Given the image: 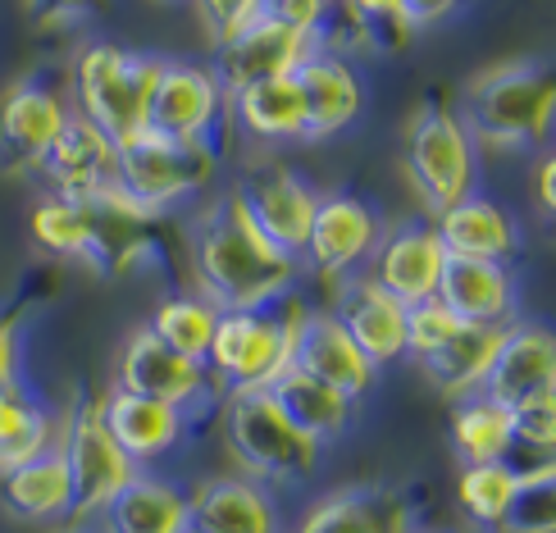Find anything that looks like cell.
Wrapping results in <instances>:
<instances>
[{
    "instance_id": "cell-9",
    "label": "cell",
    "mask_w": 556,
    "mask_h": 533,
    "mask_svg": "<svg viewBox=\"0 0 556 533\" xmlns=\"http://www.w3.org/2000/svg\"><path fill=\"white\" fill-rule=\"evenodd\" d=\"M68 114H74V105L64 101L55 83L37 74L10 83L0 91V174L5 178L41 174V160L55 147Z\"/></svg>"
},
{
    "instance_id": "cell-3",
    "label": "cell",
    "mask_w": 556,
    "mask_h": 533,
    "mask_svg": "<svg viewBox=\"0 0 556 533\" xmlns=\"http://www.w3.org/2000/svg\"><path fill=\"white\" fill-rule=\"evenodd\" d=\"M311 306L296 292L269 310H219L211 352H205V375H211L219 397L265 392L283 369H292L296 333Z\"/></svg>"
},
{
    "instance_id": "cell-40",
    "label": "cell",
    "mask_w": 556,
    "mask_h": 533,
    "mask_svg": "<svg viewBox=\"0 0 556 533\" xmlns=\"http://www.w3.org/2000/svg\"><path fill=\"white\" fill-rule=\"evenodd\" d=\"M197 18H201V33L211 46H219L233 28H242L247 18H256L265 0H192Z\"/></svg>"
},
{
    "instance_id": "cell-10",
    "label": "cell",
    "mask_w": 556,
    "mask_h": 533,
    "mask_svg": "<svg viewBox=\"0 0 556 533\" xmlns=\"http://www.w3.org/2000/svg\"><path fill=\"white\" fill-rule=\"evenodd\" d=\"M319 46H324L319 37H306V33H296V28H288V23H278L269 14H256L215 46L211 68H215L219 87L233 97V91H242V87L296 74Z\"/></svg>"
},
{
    "instance_id": "cell-33",
    "label": "cell",
    "mask_w": 556,
    "mask_h": 533,
    "mask_svg": "<svg viewBox=\"0 0 556 533\" xmlns=\"http://www.w3.org/2000/svg\"><path fill=\"white\" fill-rule=\"evenodd\" d=\"M215 323H219V306L205 301L201 292H174L155 306L147 329L169 346V352L188 356V360H201L205 365V352H211V338H215Z\"/></svg>"
},
{
    "instance_id": "cell-27",
    "label": "cell",
    "mask_w": 556,
    "mask_h": 533,
    "mask_svg": "<svg viewBox=\"0 0 556 533\" xmlns=\"http://www.w3.org/2000/svg\"><path fill=\"white\" fill-rule=\"evenodd\" d=\"M0 511L23 524H68L74 520V479L60 447L41 452L28 466L0 474Z\"/></svg>"
},
{
    "instance_id": "cell-15",
    "label": "cell",
    "mask_w": 556,
    "mask_h": 533,
    "mask_svg": "<svg viewBox=\"0 0 556 533\" xmlns=\"http://www.w3.org/2000/svg\"><path fill=\"white\" fill-rule=\"evenodd\" d=\"M479 397H489L506 410L556 397V342L543 323H520V319L506 323Z\"/></svg>"
},
{
    "instance_id": "cell-42",
    "label": "cell",
    "mask_w": 556,
    "mask_h": 533,
    "mask_svg": "<svg viewBox=\"0 0 556 533\" xmlns=\"http://www.w3.org/2000/svg\"><path fill=\"white\" fill-rule=\"evenodd\" d=\"M406 5V18H410V28L420 33V28H433V23H443L447 14H456L466 0H402Z\"/></svg>"
},
{
    "instance_id": "cell-19",
    "label": "cell",
    "mask_w": 556,
    "mask_h": 533,
    "mask_svg": "<svg viewBox=\"0 0 556 533\" xmlns=\"http://www.w3.org/2000/svg\"><path fill=\"white\" fill-rule=\"evenodd\" d=\"M41 178L51 182V196L64 201H97L119 188V169H114V142L91 128L83 114H68L55 147L41 160Z\"/></svg>"
},
{
    "instance_id": "cell-26",
    "label": "cell",
    "mask_w": 556,
    "mask_h": 533,
    "mask_svg": "<svg viewBox=\"0 0 556 533\" xmlns=\"http://www.w3.org/2000/svg\"><path fill=\"white\" fill-rule=\"evenodd\" d=\"M91 524L101 533H188V488L169 474L137 470Z\"/></svg>"
},
{
    "instance_id": "cell-18",
    "label": "cell",
    "mask_w": 556,
    "mask_h": 533,
    "mask_svg": "<svg viewBox=\"0 0 556 533\" xmlns=\"http://www.w3.org/2000/svg\"><path fill=\"white\" fill-rule=\"evenodd\" d=\"M188 533H283V511L265 483L211 474L188 493Z\"/></svg>"
},
{
    "instance_id": "cell-30",
    "label": "cell",
    "mask_w": 556,
    "mask_h": 533,
    "mask_svg": "<svg viewBox=\"0 0 556 533\" xmlns=\"http://www.w3.org/2000/svg\"><path fill=\"white\" fill-rule=\"evenodd\" d=\"M228 119L256 142H306V101L296 78H269L228 97Z\"/></svg>"
},
{
    "instance_id": "cell-31",
    "label": "cell",
    "mask_w": 556,
    "mask_h": 533,
    "mask_svg": "<svg viewBox=\"0 0 556 533\" xmlns=\"http://www.w3.org/2000/svg\"><path fill=\"white\" fill-rule=\"evenodd\" d=\"M55 447V420L41 402H33L18 383L0 388V474L28 466Z\"/></svg>"
},
{
    "instance_id": "cell-37",
    "label": "cell",
    "mask_w": 556,
    "mask_h": 533,
    "mask_svg": "<svg viewBox=\"0 0 556 533\" xmlns=\"http://www.w3.org/2000/svg\"><path fill=\"white\" fill-rule=\"evenodd\" d=\"M456 329H460V319L438 296L420 301V306H406V356L420 360V356L438 352V346H443Z\"/></svg>"
},
{
    "instance_id": "cell-2",
    "label": "cell",
    "mask_w": 556,
    "mask_h": 533,
    "mask_svg": "<svg viewBox=\"0 0 556 533\" xmlns=\"http://www.w3.org/2000/svg\"><path fill=\"white\" fill-rule=\"evenodd\" d=\"M475 151L547 147L556 119V87L543 60H502L466 83L456 110Z\"/></svg>"
},
{
    "instance_id": "cell-23",
    "label": "cell",
    "mask_w": 556,
    "mask_h": 533,
    "mask_svg": "<svg viewBox=\"0 0 556 533\" xmlns=\"http://www.w3.org/2000/svg\"><path fill=\"white\" fill-rule=\"evenodd\" d=\"M438 301L460 319L479 329H506L520 315V283L511 265L497 261H447L438 278Z\"/></svg>"
},
{
    "instance_id": "cell-20",
    "label": "cell",
    "mask_w": 556,
    "mask_h": 533,
    "mask_svg": "<svg viewBox=\"0 0 556 533\" xmlns=\"http://www.w3.org/2000/svg\"><path fill=\"white\" fill-rule=\"evenodd\" d=\"M292 533H415V511L388 483H352L315 497Z\"/></svg>"
},
{
    "instance_id": "cell-39",
    "label": "cell",
    "mask_w": 556,
    "mask_h": 533,
    "mask_svg": "<svg viewBox=\"0 0 556 533\" xmlns=\"http://www.w3.org/2000/svg\"><path fill=\"white\" fill-rule=\"evenodd\" d=\"M511 429H516L520 452L552 456L556 452V397H543V402H529V406L511 410Z\"/></svg>"
},
{
    "instance_id": "cell-17",
    "label": "cell",
    "mask_w": 556,
    "mask_h": 533,
    "mask_svg": "<svg viewBox=\"0 0 556 533\" xmlns=\"http://www.w3.org/2000/svg\"><path fill=\"white\" fill-rule=\"evenodd\" d=\"M333 319L342 323L346 338L361 346L375 369L406 360V306L392 292H383L369 274H352L338 283Z\"/></svg>"
},
{
    "instance_id": "cell-22",
    "label": "cell",
    "mask_w": 556,
    "mask_h": 533,
    "mask_svg": "<svg viewBox=\"0 0 556 533\" xmlns=\"http://www.w3.org/2000/svg\"><path fill=\"white\" fill-rule=\"evenodd\" d=\"M292 365L306 369L311 379L338 388L342 397H352L356 406L379 383V369L365 360V352L352 338H346V329L333 319V310H311L306 315V323H301V333H296Z\"/></svg>"
},
{
    "instance_id": "cell-41",
    "label": "cell",
    "mask_w": 556,
    "mask_h": 533,
    "mask_svg": "<svg viewBox=\"0 0 556 533\" xmlns=\"http://www.w3.org/2000/svg\"><path fill=\"white\" fill-rule=\"evenodd\" d=\"M261 14L288 23V28L306 33V37H319V41L329 33V5H319V0H265Z\"/></svg>"
},
{
    "instance_id": "cell-46",
    "label": "cell",
    "mask_w": 556,
    "mask_h": 533,
    "mask_svg": "<svg viewBox=\"0 0 556 533\" xmlns=\"http://www.w3.org/2000/svg\"><path fill=\"white\" fill-rule=\"evenodd\" d=\"M319 5H329V10H338V5H342V0H319Z\"/></svg>"
},
{
    "instance_id": "cell-44",
    "label": "cell",
    "mask_w": 556,
    "mask_h": 533,
    "mask_svg": "<svg viewBox=\"0 0 556 533\" xmlns=\"http://www.w3.org/2000/svg\"><path fill=\"white\" fill-rule=\"evenodd\" d=\"M534 196H539V211L552 219V215H556V160H552V155H543V160H539Z\"/></svg>"
},
{
    "instance_id": "cell-29",
    "label": "cell",
    "mask_w": 556,
    "mask_h": 533,
    "mask_svg": "<svg viewBox=\"0 0 556 533\" xmlns=\"http://www.w3.org/2000/svg\"><path fill=\"white\" fill-rule=\"evenodd\" d=\"M265 392L278 402V410H283L301 433L315 437L319 447L338 443V437L352 429V420H356V402H352V397H342L338 388L311 379L306 369H296V365L283 369V375H278Z\"/></svg>"
},
{
    "instance_id": "cell-45",
    "label": "cell",
    "mask_w": 556,
    "mask_h": 533,
    "mask_svg": "<svg viewBox=\"0 0 556 533\" xmlns=\"http://www.w3.org/2000/svg\"><path fill=\"white\" fill-rule=\"evenodd\" d=\"M51 533H101L97 524H83V520H68V524H55Z\"/></svg>"
},
{
    "instance_id": "cell-7",
    "label": "cell",
    "mask_w": 556,
    "mask_h": 533,
    "mask_svg": "<svg viewBox=\"0 0 556 533\" xmlns=\"http://www.w3.org/2000/svg\"><path fill=\"white\" fill-rule=\"evenodd\" d=\"M119 192L132 211L155 219L169 205L197 196L219 174V151L205 142H169L155 132H137L132 142L114 147Z\"/></svg>"
},
{
    "instance_id": "cell-35",
    "label": "cell",
    "mask_w": 556,
    "mask_h": 533,
    "mask_svg": "<svg viewBox=\"0 0 556 533\" xmlns=\"http://www.w3.org/2000/svg\"><path fill=\"white\" fill-rule=\"evenodd\" d=\"M342 10L352 18L356 37L365 41V51L397 55L415 41V28H410L402 0H342Z\"/></svg>"
},
{
    "instance_id": "cell-4",
    "label": "cell",
    "mask_w": 556,
    "mask_h": 533,
    "mask_svg": "<svg viewBox=\"0 0 556 533\" xmlns=\"http://www.w3.org/2000/svg\"><path fill=\"white\" fill-rule=\"evenodd\" d=\"M165 60L147 51H124L114 41H91L74 60V114L101 128L114 147L147 132V110Z\"/></svg>"
},
{
    "instance_id": "cell-32",
    "label": "cell",
    "mask_w": 556,
    "mask_h": 533,
    "mask_svg": "<svg viewBox=\"0 0 556 533\" xmlns=\"http://www.w3.org/2000/svg\"><path fill=\"white\" fill-rule=\"evenodd\" d=\"M452 447L466 466H483V460H506L516 447L511 410L489 402V397H466L452 410Z\"/></svg>"
},
{
    "instance_id": "cell-16",
    "label": "cell",
    "mask_w": 556,
    "mask_h": 533,
    "mask_svg": "<svg viewBox=\"0 0 556 533\" xmlns=\"http://www.w3.org/2000/svg\"><path fill=\"white\" fill-rule=\"evenodd\" d=\"M101 406V420L114 433V443L128 452V460L137 470L160 466L165 456H174L182 443H188V429H192V415L178 410L169 402H151V397H137V392L124 388H105Z\"/></svg>"
},
{
    "instance_id": "cell-21",
    "label": "cell",
    "mask_w": 556,
    "mask_h": 533,
    "mask_svg": "<svg viewBox=\"0 0 556 533\" xmlns=\"http://www.w3.org/2000/svg\"><path fill=\"white\" fill-rule=\"evenodd\" d=\"M447 251L438 242L433 224H402L379 238L375 256H369V278L392 292L402 306H420L438 296V278H443Z\"/></svg>"
},
{
    "instance_id": "cell-43",
    "label": "cell",
    "mask_w": 556,
    "mask_h": 533,
    "mask_svg": "<svg viewBox=\"0 0 556 533\" xmlns=\"http://www.w3.org/2000/svg\"><path fill=\"white\" fill-rule=\"evenodd\" d=\"M18 383V323L0 315V388Z\"/></svg>"
},
{
    "instance_id": "cell-38",
    "label": "cell",
    "mask_w": 556,
    "mask_h": 533,
    "mask_svg": "<svg viewBox=\"0 0 556 533\" xmlns=\"http://www.w3.org/2000/svg\"><path fill=\"white\" fill-rule=\"evenodd\" d=\"M110 0H23V14L33 18L37 33H74L83 23L101 18Z\"/></svg>"
},
{
    "instance_id": "cell-13",
    "label": "cell",
    "mask_w": 556,
    "mask_h": 533,
    "mask_svg": "<svg viewBox=\"0 0 556 533\" xmlns=\"http://www.w3.org/2000/svg\"><path fill=\"white\" fill-rule=\"evenodd\" d=\"M114 388L137 392V397H151V402H169L188 415H192V406H211L219 397L211 375H205V365L169 352L147 323L132 329L119 346V356H114Z\"/></svg>"
},
{
    "instance_id": "cell-28",
    "label": "cell",
    "mask_w": 556,
    "mask_h": 533,
    "mask_svg": "<svg viewBox=\"0 0 556 533\" xmlns=\"http://www.w3.org/2000/svg\"><path fill=\"white\" fill-rule=\"evenodd\" d=\"M497 342H502V329L460 323V329H456L443 346H438V352L420 356L415 365H420L425 383L438 392V397L466 402V397H475V392L483 388V379H489V365H493Z\"/></svg>"
},
{
    "instance_id": "cell-14",
    "label": "cell",
    "mask_w": 556,
    "mask_h": 533,
    "mask_svg": "<svg viewBox=\"0 0 556 533\" xmlns=\"http://www.w3.org/2000/svg\"><path fill=\"white\" fill-rule=\"evenodd\" d=\"M379 238H383V224L361 196L329 192L315 205L311 238L301 246V261H306L319 278H329V283H342V278H352L369 256H375Z\"/></svg>"
},
{
    "instance_id": "cell-11",
    "label": "cell",
    "mask_w": 556,
    "mask_h": 533,
    "mask_svg": "<svg viewBox=\"0 0 556 533\" xmlns=\"http://www.w3.org/2000/svg\"><path fill=\"white\" fill-rule=\"evenodd\" d=\"M228 196L238 201V211L256 224L278 251H288V256L301 261V246L311 238L319 192L296 169L278 165V160H265V165L247 169Z\"/></svg>"
},
{
    "instance_id": "cell-6",
    "label": "cell",
    "mask_w": 556,
    "mask_h": 533,
    "mask_svg": "<svg viewBox=\"0 0 556 533\" xmlns=\"http://www.w3.org/2000/svg\"><path fill=\"white\" fill-rule=\"evenodd\" d=\"M402 169L410 178L415 196L425 201V211L438 219L452 211L456 201H466L479 182V151L470 132L460 128L456 110L443 101H420L406 124V160Z\"/></svg>"
},
{
    "instance_id": "cell-12",
    "label": "cell",
    "mask_w": 556,
    "mask_h": 533,
    "mask_svg": "<svg viewBox=\"0 0 556 533\" xmlns=\"http://www.w3.org/2000/svg\"><path fill=\"white\" fill-rule=\"evenodd\" d=\"M228 119V91L219 87L211 64L165 60L147 110V132L169 142H205L215 147V128Z\"/></svg>"
},
{
    "instance_id": "cell-24",
    "label": "cell",
    "mask_w": 556,
    "mask_h": 533,
    "mask_svg": "<svg viewBox=\"0 0 556 533\" xmlns=\"http://www.w3.org/2000/svg\"><path fill=\"white\" fill-rule=\"evenodd\" d=\"M433 233L443 242L447 261H497L506 265L520 251V224L511 219L506 205L493 196L470 192L466 201H456L452 211L433 219Z\"/></svg>"
},
{
    "instance_id": "cell-1",
    "label": "cell",
    "mask_w": 556,
    "mask_h": 533,
    "mask_svg": "<svg viewBox=\"0 0 556 533\" xmlns=\"http://www.w3.org/2000/svg\"><path fill=\"white\" fill-rule=\"evenodd\" d=\"M192 274L197 292L219 310H269L296 292L301 261L278 251L233 196H219L192 224Z\"/></svg>"
},
{
    "instance_id": "cell-25",
    "label": "cell",
    "mask_w": 556,
    "mask_h": 533,
    "mask_svg": "<svg viewBox=\"0 0 556 533\" xmlns=\"http://www.w3.org/2000/svg\"><path fill=\"white\" fill-rule=\"evenodd\" d=\"M292 78L301 87V101H306V142L346 132L361 119L365 87L356 78V68L346 64L342 55H333L329 46H319V51L301 64Z\"/></svg>"
},
{
    "instance_id": "cell-8",
    "label": "cell",
    "mask_w": 556,
    "mask_h": 533,
    "mask_svg": "<svg viewBox=\"0 0 556 533\" xmlns=\"http://www.w3.org/2000/svg\"><path fill=\"white\" fill-rule=\"evenodd\" d=\"M55 447L74 479V520L91 524L105 506L119 497V488L137 474L128 452L114 443V433L101 420L97 402H78L74 410L55 424Z\"/></svg>"
},
{
    "instance_id": "cell-36",
    "label": "cell",
    "mask_w": 556,
    "mask_h": 533,
    "mask_svg": "<svg viewBox=\"0 0 556 533\" xmlns=\"http://www.w3.org/2000/svg\"><path fill=\"white\" fill-rule=\"evenodd\" d=\"M497 533H556V460L520 474V493L506 506Z\"/></svg>"
},
{
    "instance_id": "cell-34",
    "label": "cell",
    "mask_w": 556,
    "mask_h": 533,
    "mask_svg": "<svg viewBox=\"0 0 556 533\" xmlns=\"http://www.w3.org/2000/svg\"><path fill=\"white\" fill-rule=\"evenodd\" d=\"M520 493V474L506 460H483V466H466L456 479V506L466 511L470 524L497 533L506 506Z\"/></svg>"
},
{
    "instance_id": "cell-5",
    "label": "cell",
    "mask_w": 556,
    "mask_h": 533,
    "mask_svg": "<svg viewBox=\"0 0 556 533\" xmlns=\"http://www.w3.org/2000/svg\"><path fill=\"white\" fill-rule=\"evenodd\" d=\"M224 447L233 456L238 474L265 483V488L306 483L324 460V447L278 410L269 392H233V397H228Z\"/></svg>"
}]
</instances>
